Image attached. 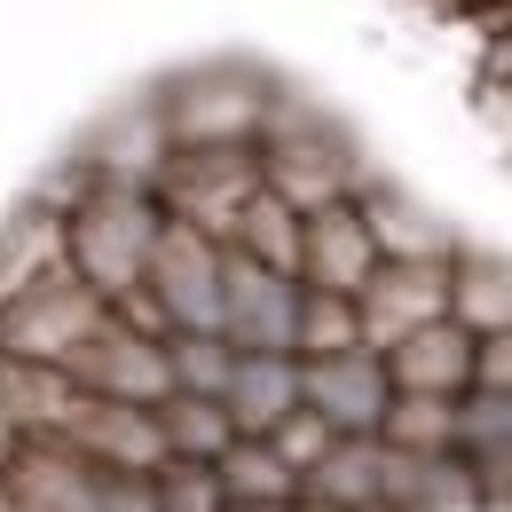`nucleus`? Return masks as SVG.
I'll return each mask as SVG.
<instances>
[{
    "instance_id": "obj_1",
    "label": "nucleus",
    "mask_w": 512,
    "mask_h": 512,
    "mask_svg": "<svg viewBox=\"0 0 512 512\" xmlns=\"http://www.w3.org/2000/svg\"><path fill=\"white\" fill-rule=\"evenodd\" d=\"M158 197L142 182H87V197L64 213V260L79 284H95L103 300H127L142 292V268H150V245H158Z\"/></svg>"
},
{
    "instance_id": "obj_2",
    "label": "nucleus",
    "mask_w": 512,
    "mask_h": 512,
    "mask_svg": "<svg viewBox=\"0 0 512 512\" xmlns=\"http://www.w3.org/2000/svg\"><path fill=\"white\" fill-rule=\"evenodd\" d=\"M103 316H111V300L95 284H79L71 260H64L40 284H24L16 300H0V355H16V363H64Z\"/></svg>"
},
{
    "instance_id": "obj_3",
    "label": "nucleus",
    "mask_w": 512,
    "mask_h": 512,
    "mask_svg": "<svg viewBox=\"0 0 512 512\" xmlns=\"http://www.w3.org/2000/svg\"><path fill=\"white\" fill-rule=\"evenodd\" d=\"M79 394H103V402H142V410H158L166 394H174V363H166V339H150V331H134V323L103 316L79 347H71L64 363H56Z\"/></svg>"
},
{
    "instance_id": "obj_4",
    "label": "nucleus",
    "mask_w": 512,
    "mask_h": 512,
    "mask_svg": "<svg viewBox=\"0 0 512 512\" xmlns=\"http://www.w3.org/2000/svg\"><path fill=\"white\" fill-rule=\"evenodd\" d=\"M142 292L158 300V316L174 331H221V245L197 237L190 221H158Z\"/></svg>"
},
{
    "instance_id": "obj_5",
    "label": "nucleus",
    "mask_w": 512,
    "mask_h": 512,
    "mask_svg": "<svg viewBox=\"0 0 512 512\" xmlns=\"http://www.w3.org/2000/svg\"><path fill=\"white\" fill-rule=\"evenodd\" d=\"M292 323H300V284L221 245V339L237 355H292Z\"/></svg>"
},
{
    "instance_id": "obj_6",
    "label": "nucleus",
    "mask_w": 512,
    "mask_h": 512,
    "mask_svg": "<svg viewBox=\"0 0 512 512\" xmlns=\"http://www.w3.org/2000/svg\"><path fill=\"white\" fill-rule=\"evenodd\" d=\"M442 316H449V260H379L371 284L355 292V323H363L371 355H386L394 339H410Z\"/></svg>"
},
{
    "instance_id": "obj_7",
    "label": "nucleus",
    "mask_w": 512,
    "mask_h": 512,
    "mask_svg": "<svg viewBox=\"0 0 512 512\" xmlns=\"http://www.w3.org/2000/svg\"><path fill=\"white\" fill-rule=\"evenodd\" d=\"M371 268H379V237H371V221H363L355 197L300 213V284L308 292H347L355 300L371 284Z\"/></svg>"
},
{
    "instance_id": "obj_8",
    "label": "nucleus",
    "mask_w": 512,
    "mask_h": 512,
    "mask_svg": "<svg viewBox=\"0 0 512 512\" xmlns=\"http://www.w3.org/2000/svg\"><path fill=\"white\" fill-rule=\"evenodd\" d=\"M300 402L316 410L331 434H379L394 386H386V363L371 355V347H347V355L300 363Z\"/></svg>"
},
{
    "instance_id": "obj_9",
    "label": "nucleus",
    "mask_w": 512,
    "mask_h": 512,
    "mask_svg": "<svg viewBox=\"0 0 512 512\" xmlns=\"http://www.w3.org/2000/svg\"><path fill=\"white\" fill-rule=\"evenodd\" d=\"M379 363H386L394 394H449L457 402L473 386V331L442 316V323H426V331H410V339H394Z\"/></svg>"
},
{
    "instance_id": "obj_10",
    "label": "nucleus",
    "mask_w": 512,
    "mask_h": 512,
    "mask_svg": "<svg viewBox=\"0 0 512 512\" xmlns=\"http://www.w3.org/2000/svg\"><path fill=\"white\" fill-rule=\"evenodd\" d=\"M221 410H229L237 442H260L284 410H300V355H237V371L221 386Z\"/></svg>"
},
{
    "instance_id": "obj_11",
    "label": "nucleus",
    "mask_w": 512,
    "mask_h": 512,
    "mask_svg": "<svg viewBox=\"0 0 512 512\" xmlns=\"http://www.w3.org/2000/svg\"><path fill=\"white\" fill-rule=\"evenodd\" d=\"M48 268H64V213H48L40 197L0 229V300H16L24 284H40Z\"/></svg>"
},
{
    "instance_id": "obj_12",
    "label": "nucleus",
    "mask_w": 512,
    "mask_h": 512,
    "mask_svg": "<svg viewBox=\"0 0 512 512\" xmlns=\"http://www.w3.org/2000/svg\"><path fill=\"white\" fill-rule=\"evenodd\" d=\"M229 253H245V260H260V268H276V276L300 284V213L260 182L245 197V213H237V229H229Z\"/></svg>"
},
{
    "instance_id": "obj_13",
    "label": "nucleus",
    "mask_w": 512,
    "mask_h": 512,
    "mask_svg": "<svg viewBox=\"0 0 512 512\" xmlns=\"http://www.w3.org/2000/svg\"><path fill=\"white\" fill-rule=\"evenodd\" d=\"M449 323H465L473 339L481 331H512V268L505 260H449Z\"/></svg>"
},
{
    "instance_id": "obj_14",
    "label": "nucleus",
    "mask_w": 512,
    "mask_h": 512,
    "mask_svg": "<svg viewBox=\"0 0 512 512\" xmlns=\"http://www.w3.org/2000/svg\"><path fill=\"white\" fill-rule=\"evenodd\" d=\"M213 473H221V489H229V505H300V473L276 457L268 442H229L221 457H213Z\"/></svg>"
},
{
    "instance_id": "obj_15",
    "label": "nucleus",
    "mask_w": 512,
    "mask_h": 512,
    "mask_svg": "<svg viewBox=\"0 0 512 512\" xmlns=\"http://www.w3.org/2000/svg\"><path fill=\"white\" fill-rule=\"evenodd\" d=\"M386 449H410V457H449L457 449V402L449 394H394L379 418Z\"/></svg>"
},
{
    "instance_id": "obj_16",
    "label": "nucleus",
    "mask_w": 512,
    "mask_h": 512,
    "mask_svg": "<svg viewBox=\"0 0 512 512\" xmlns=\"http://www.w3.org/2000/svg\"><path fill=\"white\" fill-rule=\"evenodd\" d=\"M158 426H166V449H174V457H197V465H213L221 449L237 442V426H229V410H221L213 394H166V402H158Z\"/></svg>"
},
{
    "instance_id": "obj_17",
    "label": "nucleus",
    "mask_w": 512,
    "mask_h": 512,
    "mask_svg": "<svg viewBox=\"0 0 512 512\" xmlns=\"http://www.w3.org/2000/svg\"><path fill=\"white\" fill-rule=\"evenodd\" d=\"M363 347V323H355V300L347 292H308L300 284V323H292V355L316 363V355H347Z\"/></svg>"
},
{
    "instance_id": "obj_18",
    "label": "nucleus",
    "mask_w": 512,
    "mask_h": 512,
    "mask_svg": "<svg viewBox=\"0 0 512 512\" xmlns=\"http://www.w3.org/2000/svg\"><path fill=\"white\" fill-rule=\"evenodd\" d=\"M260 442L276 449V457H284L292 473H308V465H316V457H323V449H331V442H339V434H331V426H323L316 410L300 402V410H284V418H276V426H268Z\"/></svg>"
},
{
    "instance_id": "obj_19",
    "label": "nucleus",
    "mask_w": 512,
    "mask_h": 512,
    "mask_svg": "<svg viewBox=\"0 0 512 512\" xmlns=\"http://www.w3.org/2000/svg\"><path fill=\"white\" fill-rule=\"evenodd\" d=\"M457 442H473L481 457L489 449H512V394H473V402H457Z\"/></svg>"
},
{
    "instance_id": "obj_20",
    "label": "nucleus",
    "mask_w": 512,
    "mask_h": 512,
    "mask_svg": "<svg viewBox=\"0 0 512 512\" xmlns=\"http://www.w3.org/2000/svg\"><path fill=\"white\" fill-rule=\"evenodd\" d=\"M473 386L512 394V331H481V339H473Z\"/></svg>"
},
{
    "instance_id": "obj_21",
    "label": "nucleus",
    "mask_w": 512,
    "mask_h": 512,
    "mask_svg": "<svg viewBox=\"0 0 512 512\" xmlns=\"http://www.w3.org/2000/svg\"><path fill=\"white\" fill-rule=\"evenodd\" d=\"M449 512H457V505H449Z\"/></svg>"
}]
</instances>
